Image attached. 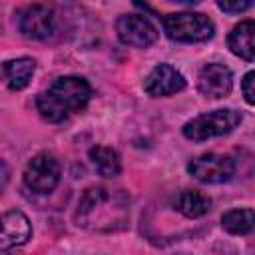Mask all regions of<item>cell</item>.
<instances>
[{
    "label": "cell",
    "instance_id": "3",
    "mask_svg": "<svg viewBox=\"0 0 255 255\" xmlns=\"http://www.w3.org/2000/svg\"><path fill=\"white\" fill-rule=\"evenodd\" d=\"M163 24V32L169 40L175 42H185V44H193V42H205L213 36L215 26L213 22L199 12H173L163 16L161 20Z\"/></svg>",
    "mask_w": 255,
    "mask_h": 255
},
{
    "label": "cell",
    "instance_id": "1",
    "mask_svg": "<svg viewBox=\"0 0 255 255\" xmlns=\"http://www.w3.org/2000/svg\"><path fill=\"white\" fill-rule=\"evenodd\" d=\"M129 219V197L106 185L88 187L76 207V223L88 231H120Z\"/></svg>",
    "mask_w": 255,
    "mask_h": 255
},
{
    "label": "cell",
    "instance_id": "13",
    "mask_svg": "<svg viewBox=\"0 0 255 255\" xmlns=\"http://www.w3.org/2000/svg\"><path fill=\"white\" fill-rule=\"evenodd\" d=\"M173 209H177L181 215L195 219L205 215L211 209V199L209 195L197 191V189H179L173 195Z\"/></svg>",
    "mask_w": 255,
    "mask_h": 255
},
{
    "label": "cell",
    "instance_id": "11",
    "mask_svg": "<svg viewBox=\"0 0 255 255\" xmlns=\"http://www.w3.org/2000/svg\"><path fill=\"white\" fill-rule=\"evenodd\" d=\"M32 235V225L20 209H10L2 215V253L8 255L12 249L24 245Z\"/></svg>",
    "mask_w": 255,
    "mask_h": 255
},
{
    "label": "cell",
    "instance_id": "14",
    "mask_svg": "<svg viewBox=\"0 0 255 255\" xmlns=\"http://www.w3.org/2000/svg\"><path fill=\"white\" fill-rule=\"evenodd\" d=\"M36 70V62L32 58H16V60H8L2 64V74H4V82L10 90H24Z\"/></svg>",
    "mask_w": 255,
    "mask_h": 255
},
{
    "label": "cell",
    "instance_id": "7",
    "mask_svg": "<svg viewBox=\"0 0 255 255\" xmlns=\"http://www.w3.org/2000/svg\"><path fill=\"white\" fill-rule=\"evenodd\" d=\"M187 171L201 183H225L235 173V161L225 153H203L187 163Z\"/></svg>",
    "mask_w": 255,
    "mask_h": 255
},
{
    "label": "cell",
    "instance_id": "6",
    "mask_svg": "<svg viewBox=\"0 0 255 255\" xmlns=\"http://www.w3.org/2000/svg\"><path fill=\"white\" fill-rule=\"evenodd\" d=\"M60 181V163L58 159L48 153H36L24 169V185L34 193H50Z\"/></svg>",
    "mask_w": 255,
    "mask_h": 255
},
{
    "label": "cell",
    "instance_id": "2",
    "mask_svg": "<svg viewBox=\"0 0 255 255\" xmlns=\"http://www.w3.org/2000/svg\"><path fill=\"white\" fill-rule=\"evenodd\" d=\"M92 96L90 84L80 76L56 78L44 92L36 96V108L46 122H64L70 114L88 106Z\"/></svg>",
    "mask_w": 255,
    "mask_h": 255
},
{
    "label": "cell",
    "instance_id": "12",
    "mask_svg": "<svg viewBox=\"0 0 255 255\" xmlns=\"http://www.w3.org/2000/svg\"><path fill=\"white\" fill-rule=\"evenodd\" d=\"M227 46L235 56L243 60H255V20L239 22L229 32Z\"/></svg>",
    "mask_w": 255,
    "mask_h": 255
},
{
    "label": "cell",
    "instance_id": "16",
    "mask_svg": "<svg viewBox=\"0 0 255 255\" xmlns=\"http://www.w3.org/2000/svg\"><path fill=\"white\" fill-rule=\"evenodd\" d=\"M221 225L231 235H247L255 229V209H229L221 215Z\"/></svg>",
    "mask_w": 255,
    "mask_h": 255
},
{
    "label": "cell",
    "instance_id": "4",
    "mask_svg": "<svg viewBox=\"0 0 255 255\" xmlns=\"http://www.w3.org/2000/svg\"><path fill=\"white\" fill-rule=\"evenodd\" d=\"M241 122V114L231 108L213 110L207 114H201L193 120H189L183 126V135L191 141H205L211 137H221L233 131Z\"/></svg>",
    "mask_w": 255,
    "mask_h": 255
},
{
    "label": "cell",
    "instance_id": "18",
    "mask_svg": "<svg viewBox=\"0 0 255 255\" xmlns=\"http://www.w3.org/2000/svg\"><path fill=\"white\" fill-rule=\"evenodd\" d=\"M253 6H255V2H251V0H235V2H225L223 0V2H217V8L227 12V14H241V12H245Z\"/></svg>",
    "mask_w": 255,
    "mask_h": 255
},
{
    "label": "cell",
    "instance_id": "8",
    "mask_svg": "<svg viewBox=\"0 0 255 255\" xmlns=\"http://www.w3.org/2000/svg\"><path fill=\"white\" fill-rule=\"evenodd\" d=\"M118 38L131 48H147L157 40L155 26L141 14H122L116 22Z\"/></svg>",
    "mask_w": 255,
    "mask_h": 255
},
{
    "label": "cell",
    "instance_id": "10",
    "mask_svg": "<svg viewBox=\"0 0 255 255\" xmlns=\"http://www.w3.org/2000/svg\"><path fill=\"white\" fill-rule=\"evenodd\" d=\"M185 88V78L169 64H157L145 78L143 90L151 98H165Z\"/></svg>",
    "mask_w": 255,
    "mask_h": 255
},
{
    "label": "cell",
    "instance_id": "5",
    "mask_svg": "<svg viewBox=\"0 0 255 255\" xmlns=\"http://www.w3.org/2000/svg\"><path fill=\"white\" fill-rule=\"evenodd\" d=\"M16 24L20 34L30 40H48L56 34L58 28L56 12L44 4L24 6L16 16Z\"/></svg>",
    "mask_w": 255,
    "mask_h": 255
},
{
    "label": "cell",
    "instance_id": "17",
    "mask_svg": "<svg viewBox=\"0 0 255 255\" xmlns=\"http://www.w3.org/2000/svg\"><path fill=\"white\" fill-rule=\"evenodd\" d=\"M241 94H243L247 104L255 106V70H251V72H247L243 76V80H241Z\"/></svg>",
    "mask_w": 255,
    "mask_h": 255
},
{
    "label": "cell",
    "instance_id": "9",
    "mask_svg": "<svg viewBox=\"0 0 255 255\" xmlns=\"http://www.w3.org/2000/svg\"><path fill=\"white\" fill-rule=\"evenodd\" d=\"M231 88L233 76L225 64H205L197 74V90L207 98H225Z\"/></svg>",
    "mask_w": 255,
    "mask_h": 255
},
{
    "label": "cell",
    "instance_id": "15",
    "mask_svg": "<svg viewBox=\"0 0 255 255\" xmlns=\"http://www.w3.org/2000/svg\"><path fill=\"white\" fill-rule=\"evenodd\" d=\"M90 161L102 177H116L122 169L120 153L108 145H96L90 149Z\"/></svg>",
    "mask_w": 255,
    "mask_h": 255
}]
</instances>
